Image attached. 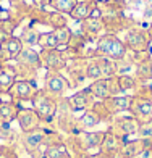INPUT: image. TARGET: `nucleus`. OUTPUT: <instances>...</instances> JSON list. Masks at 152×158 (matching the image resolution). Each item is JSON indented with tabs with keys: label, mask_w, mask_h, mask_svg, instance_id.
I'll return each mask as SVG.
<instances>
[{
	"label": "nucleus",
	"mask_w": 152,
	"mask_h": 158,
	"mask_svg": "<svg viewBox=\"0 0 152 158\" xmlns=\"http://www.w3.org/2000/svg\"><path fill=\"white\" fill-rule=\"evenodd\" d=\"M16 58H18V61L21 64H24V66H28V68L36 69V68L41 66V55L33 48H23Z\"/></svg>",
	"instance_id": "18"
},
{
	"label": "nucleus",
	"mask_w": 152,
	"mask_h": 158,
	"mask_svg": "<svg viewBox=\"0 0 152 158\" xmlns=\"http://www.w3.org/2000/svg\"><path fill=\"white\" fill-rule=\"evenodd\" d=\"M41 61H44L46 66L52 71L62 69L65 66V56L59 48H46V52L42 53Z\"/></svg>",
	"instance_id": "14"
},
{
	"label": "nucleus",
	"mask_w": 152,
	"mask_h": 158,
	"mask_svg": "<svg viewBox=\"0 0 152 158\" xmlns=\"http://www.w3.org/2000/svg\"><path fill=\"white\" fill-rule=\"evenodd\" d=\"M15 71L10 69H0V94L8 92L11 85L15 84Z\"/></svg>",
	"instance_id": "20"
},
{
	"label": "nucleus",
	"mask_w": 152,
	"mask_h": 158,
	"mask_svg": "<svg viewBox=\"0 0 152 158\" xmlns=\"http://www.w3.org/2000/svg\"><path fill=\"white\" fill-rule=\"evenodd\" d=\"M146 18H149V19H152V8H149V10H146Z\"/></svg>",
	"instance_id": "32"
},
{
	"label": "nucleus",
	"mask_w": 152,
	"mask_h": 158,
	"mask_svg": "<svg viewBox=\"0 0 152 158\" xmlns=\"http://www.w3.org/2000/svg\"><path fill=\"white\" fill-rule=\"evenodd\" d=\"M59 8L63 11H71L73 10V3H71V0H59Z\"/></svg>",
	"instance_id": "30"
},
{
	"label": "nucleus",
	"mask_w": 152,
	"mask_h": 158,
	"mask_svg": "<svg viewBox=\"0 0 152 158\" xmlns=\"http://www.w3.org/2000/svg\"><path fill=\"white\" fill-rule=\"evenodd\" d=\"M125 45L133 48L134 52H144L149 47V40L141 31H129L126 34V42Z\"/></svg>",
	"instance_id": "16"
},
{
	"label": "nucleus",
	"mask_w": 152,
	"mask_h": 158,
	"mask_svg": "<svg viewBox=\"0 0 152 158\" xmlns=\"http://www.w3.org/2000/svg\"><path fill=\"white\" fill-rule=\"evenodd\" d=\"M18 105L13 102H0V123L2 124H8L13 119H16L18 116Z\"/></svg>",
	"instance_id": "19"
},
{
	"label": "nucleus",
	"mask_w": 152,
	"mask_h": 158,
	"mask_svg": "<svg viewBox=\"0 0 152 158\" xmlns=\"http://www.w3.org/2000/svg\"><path fill=\"white\" fill-rule=\"evenodd\" d=\"M8 94L16 98V100H33L34 97V85L29 81H15V84L11 85V89L8 90Z\"/></svg>",
	"instance_id": "13"
},
{
	"label": "nucleus",
	"mask_w": 152,
	"mask_h": 158,
	"mask_svg": "<svg viewBox=\"0 0 152 158\" xmlns=\"http://www.w3.org/2000/svg\"><path fill=\"white\" fill-rule=\"evenodd\" d=\"M73 158H81V156H73Z\"/></svg>",
	"instance_id": "35"
},
{
	"label": "nucleus",
	"mask_w": 152,
	"mask_h": 158,
	"mask_svg": "<svg viewBox=\"0 0 152 158\" xmlns=\"http://www.w3.org/2000/svg\"><path fill=\"white\" fill-rule=\"evenodd\" d=\"M49 134L42 129H34L31 132H24L23 135V147L26 150V153L33 158H42L44 148L47 145Z\"/></svg>",
	"instance_id": "3"
},
{
	"label": "nucleus",
	"mask_w": 152,
	"mask_h": 158,
	"mask_svg": "<svg viewBox=\"0 0 152 158\" xmlns=\"http://www.w3.org/2000/svg\"><path fill=\"white\" fill-rule=\"evenodd\" d=\"M68 87H70V84H68V79L65 76H62L60 73H57V71L49 73V76L46 79V92L49 95L60 97L68 90Z\"/></svg>",
	"instance_id": "9"
},
{
	"label": "nucleus",
	"mask_w": 152,
	"mask_h": 158,
	"mask_svg": "<svg viewBox=\"0 0 152 158\" xmlns=\"http://www.w3.org/2000/svg\"><path fill=\"white\" fill-rule=\"evenodd\" d=\"M105 132H76L75 134V148L71 155L73 156H81V155H88V153H94L99 152L100 145H102Z\"/></svg>",
	"instance_id": "1"
},
{
	"label": "nucleus",
	"mask_w": 152,
	"mask_h": 158,
	"mask_svg": "<svg viewBox=\"0 0 152 158\" xmlns=\"http://www.w3.org/2000/svg\"><path fill=\"white\" fill-rule=\"evenodd\" d=\"M100 119H102V114H100L96 110V106H94V108H89L83 113V116L78 119V126L81 131H89V129L96 127L100 123Z\"/></svg>",
	"instance_id": "17"
},
{
	"label": "nucleus",
	"mask_w": 152,
	"mask_h": 158,
	"mask_svg": "<svg viewBox=\"0 0 152 158\" xmlns=\"http://www.w3.org/2000/svg\"><path fill=\"white\" fill-rule=\"evenodd\" d=\"M3 50L7 52V55L10 58H16L20 55V52L23 50V42L16 37H11V39H7L5 44H3Z\"/></svg>",
	"instance_id": "21"
},
{
	"label": "nucleus",
	"mask_w": 152,
	"mask_h": 158,
	"mask_svg": "<svg viewBox=\"0 0 152 158\" xmlns=\"http://www.w3.org/2000/svg\"><path fill=\"white\" fill-rule=\"evenodd\" d=\"M150 153H152V140H150Z\"/></svg>",
	"instance_id": "34"
},
{
	"label": "nucleus",
	"mask_w": 152,
	"mask_h": 158,
	"mask_svg": "<svg viewBox=\"0 0 152 158\" xmlns=\"http://www.w3.org/2000/svg\"><path fill=\"white\" fill-rule=\"evenodd\" d=\"M137 129H139V121H137L131 114V116H121V118H118L113 123V127L110 129V131L113 134L120 135L121 139L128 140L129 135L137 134Z\"/></svg>",
	"instance_id": "7"
},
{
	"label": "nucleus",
	"mask_w": 152,
	"mask_h": 158,
	"mask_svg": "<svg viewBox=\"0 0 152 158\" xmlns=\"http://www.w3.org/2000/svg\"><path fill=\"white\" fill-rule=\"evenodd\" d=\"M91 8L86 3H79L76 6H73V10H71V16H73L75 19H86L91 16Z\"/></svg>",
	"instance_id": "22"
},
{
	"label": "nucleus",
	"mask_w": 152,
	"mask_h": 158,
	"mask_svg": "<svg viewBox=\"0 0 152 158\" xmlns=\"http://www.w3.org/2000/svg\"><path fill=\"white\" fill-rule=\"evenodd\" d=\"M16 121H18V124H20L23 132H31V131L39 127L41 118L37 116V113L33 108H20Z\"/></svg>",
	"instance_id": "10"
},
{
	"label": "nucleus",
	"mask_w": 152,
	"mask_h": 158,
	"mask_svg": "<svg viewBox=\"0 0 152 158\" xmlns=\"http://www.w3.org/2000/svg\"><path fill=\"white\" fill-rule=\"evenodd\" d=\"M39 37H41V35L36 31L28 29V31L23 32V39H21V42H24V45H36L39 42Z\"/></svg>",
	"instance_id": "26"
},
{
	"label": "nucleus",
	"mask_w": 152,
	"mask_h": 158,
	"mask_svg": "<svg viewBox=\"0 0 152 158\" xmlns=\"http://www.w3.org/2000/svg\"><path fill=\"white\" fill-rule=\"evenodd\" d=\"M44 158H73L70 148L67 147L65 142H50L46 145L44 153H42Z\"/></svg>",
	"instance_id": "15"
},
{
	"label": "nucleus",
	"mask_w": 152,
	"mask_h": 158,
	"mask_svg": "<svg viewBox=\"0 0 152 158\" xmlns=\"http://www.w3.org/2000/svg\"><path fill=\"white\" fill-rule=\"evenodd\" d=\"M137 135H139L141 139H150V137H152V121L139 124V129H137Z\"/></svg>",
	"instance_id": "28"
},
{
	"label": "nucleus",
	"mask_w": 152,
	"mask_h": 158,
	"mask_svg": "<svg viewBox=\"0 0 152 158\" xmlns=\"http://www.w3.org/2000/svg\"><path fill=\"white\" fill-rule=\"evenodd\" d=\"M89 90L91 94L100 98V100H105V98H110L115 95H120L121 94V89H120V84H118V77H100L97 81H94L89 85Z\"/></svg>",
	"instance_id": "5"
},
{
	"label": "nucleus",
	"mask_w": 152,
	"mask_h": 158,
	"mask_svg": "<svg viewBox=\"0 0 152 158\" xmlns=\"http://www.w3.org/2000/svg\"><path fill=\"white\" fill-rule=\"evenodd\" d=\"M54 34H55V37H57V42H59V47H67L68 45V42H70V39H71V32H70V29H67V27H59V29H55L54 31Z\"/></svg>",
	"instance_id": "24"
},
{
	"label": "nucleus",
	"mask_w": 152,
	"mask_h": 158,
	"mask_svg": "<svg viewBox=\"0 0 152 158\" xmlns=\"http://www.w3.org/2000/svg\"><path fill=\"white\" fill-rule=\"evenodd\" d=\"M102 103L105 106L107 113L115 114V113H121V111L129 110V105H131V97H128V95H115V97L102 100Z\"/></svg>",
	"instance_id": "11"
},
{
	"label": "nucleus",
	"mask_w": 152,
	"mask_h": 158,
	"mask_svg": "<svg viewBox=\"0 0 152 158\" xmlns=\"http://www.w3.org/2000/svg\"><path fill=\"white\" fill-rule=\"evenodd\" d=\"M100 29H102V21L99 18H91L88 19V23H86V31L88 32H92V34H97Z\"/></svg>",
	"instance_id": "27"
},
{
	"label": "nucleus",
	"mask_w": 152,
	"mask_h": 158,
	"mask_svg": "<svg viewBox=\"0 0 152 158\" xmlns=\"http://www.w3.org/2000/svg\"><path fill=\"white\" fill-rule=\"evenodd\" d=\"M118 84H120L121 92H125V90H129V89H134L136 81L128 74H121V76H118Z\"/></svg>",
	"instance_id": "25"
},
{
	"label": "nucleus",
	"mask_w": 152,
	"mask_h": 158,
	"mask_svg": "<svg viewBox=\"0 0 152 158\" xmlns=\"http://www.w3.org/2000/svg\"><path fill=\"white\" fill-rule=\"evenodd\" d=\"M137 76L142 79H152V64H141L137 68Z\"/></svg>",
	"instance_id": "29"
},
{
	"label": "nucleus",
	"mask_w": 152,
	"mask_h": 158,
	"mask_svg": "<svg viewBox=\"0 0 152 158\" xmlns=\"http://www.w3.org/2000/svg\"><path fill=\"white\" fill-rule=\"evenodd\" d=\"M33 110L37 113V116L41 118V121H50L54 119L55 113H57V103L52 98V95H49L47 92H36L33 97Z\"/></svg>",
	"instance_id": "4"
},
{
	"label": "nucleus",
	"mask_w": 152,
	"mask_h": 158,
	"mask_svg": "<svg viewBox=\"0 0 152 158\" xmlns=\"http://www.w3.org/2000/svg\"><path fill=\"white\" fill-rule=\"evenodd\" d=\"M86 77L94 79V81H97V79L102 77V71H100L99 60H94V61H91L88 66H86Z\"/></svg>",
	"instance_id": "23"
},
{
	"label": "nucleus",
	"mask_w": 152,
	"mask_h": 158,
	"mask_svg": "<svg viewBox=\"0 0 152 158\" xmlns=\"http://www.w3.org/2000/svg\"><path fill=\"white\" fill-rule=\"evenodd\" d=\"M129 111L139 121V124L149 123V121H152V100L144 97H131Z\"/></svg>",
	"instance_id": "6"
},
{
	"label": "nucleus",
	"mask_w": 152,
	"mask_h": 158,
	"mask_svg": "<svg viewBox=\"0 0 152 158\" xmlns=\"http://www.w3.org/2000/svg\"><path fill=\"white\" fill-rule=\"evenodd\" d=\"M2 153H3V147L0 145V156H2Z\"/></svg>",
	"instance_id": "33"
},
{
	"label": "nucleus",
	"mask_w": 152,
	"mask_h": 158,
	"mask_svg": "<svg viewBox=\"0 0 152 158\" xmlns=\"http://www.w3.org/2000/svg\"><path fill=\"white\" fill-rule=\"evenodd\" d=\"M97 52L102 56H105V58H110L113 61H120L126 55V45L118 37H115L112 34H107V35H102L99 39Z\"/></svg>",
	"instance_id": "2"
},
{
	"label": "nucleus",
	"mask_w": 152,
	"mask_h": 158,
	"mask_svg": "<svg viewBox=\"0 0 152 158\" xmlns=\"http://www.w3.org/2000/svg\"><path fill=\"white\" fill-rule=\"evenodd\" d=\"M81 158H110V156H107L102 152H94V153H88V155H81Z\"/></svg>",
	"instance_id": "31"
},
{
	"label": "nucleus",
	"mask_w": 152,
	"mask_h": 158,
	"mask_svg": "<svg viewBox=\"0 0 152 158\" xmlns=\"http://www.w3.org/2000/svg\"><path fill=\"white\" fill-rule=\"evenodd\" d=\"M94 95L91 94L89 89L86 90H81L78 92V94H75L73 97L68 98V103H70V108L73 111H83V110H88L89 106L94 105Z\"/></svg>",
	"instance_id": "12"
},
{
	"label": "nucleus",
	"mask_w": 152,
	"mask_h": 158,
	"mask_svg": "<svg viewBox=\"0 0 152 158\" xmlns=\"http://www.w3.org/2000/svg\"><path fill=\"white\" fill-rule=\"evenodd\" d=\"M125 142L126 140L121 139L120 135L113 134L112 131H107L105 135H104V140H102V145H100L99 152L105 153L107 156H110V158H118L123 145H125Z\"/></svg>",
	"instance_id": "8"
}]
</instances>
